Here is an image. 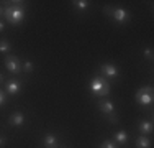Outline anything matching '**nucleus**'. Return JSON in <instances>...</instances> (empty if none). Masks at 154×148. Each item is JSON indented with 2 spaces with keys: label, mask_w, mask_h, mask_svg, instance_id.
I'll return each mask as SVG.
<instances>
[{
  "label": "nucleus",
  "mask_w": 154,
  "mask_h": 148,
  "mask_svg": "<svg viewBox=\"0 0 154 148\" xmlns=\"http://www.w3.org/2000/svg\"><path fill=\"white\" fill-rule=\"evenodd\" d=\"M23 2H13V3H8V5L5 7V10H3V15H5L7 21H8L10 25H18L23 21L25 18V7L21 5Z\"/></svg>",
  "instance_id": "1"
},
{
  "label": "nucleus",
  "mask_w": 154,
  "mask_h": 148,
  "mask_svg": "<svg viewBox=\"0 0 154 148\" xmlns=\"http://www.w3.org/2000/svg\"><path fill=\"white\" fill-rule=\"evenodd\" d=\"M90 91L94 92V94L97 95H102V97H107V95L110 94V82L107 79H105L103 76H95L92 81H90Z\"/></svg>",
  "instance_id": "2"
},
{
  "label": "nucleus",
  "mask_w": 154,
  "mask_h": 148,
  "mask_svg": "<svg viewBox=\"0 0 154 148\" xmlns=\"http://www.w3.org/2000/svg\"><path fill=\"white\" fill-rule=\"evenodd\" d=\"M105 13H108L116 23H126V21L131 18V15L125 8H112V7H107V8H105Z\"/></svg>",
  "instance_id": "3"
},
{
  "label": "nucleus",
  "mask_w": 154,
  "mask_h": 148,
  "mask_svg": "<svg viewBox=\"0 0 154 148\" xmlns=\"http://www.w3.org/2000/svg\"><path fill=\"white\" fill-rule=\"evenodd\" d=\"M136 101L141 105H151L152 104V87L151 86H146L141 87L136 92Z\"/></svg>",
  "instance_id": "4"
},
{
  "label": "nucleus",
  "mask_w": 154,
  "mask_h": 148,
  "mask_svg": "<svg viewBox=\"0 0 154 148\" xmlns=\"http://www.w3.org/2000/svg\"><path fill=\"white\" fill-rule=\"evenodd\" d=\"M5 66H7V69H8L10 72H13V74H18L21 71L20 61H18L17 56H7L5 58Z\"/></svg>",
  "instance_id": "5"
},
{
  "label": "nucleus",
  "mask_w": 154,
  "mask_h": 148,
  "mask_svg": "<svg viewBox=\"0 0 154 148\" xmlns=\"http://www.w3.org/2000/svg\"><path fill=\"white\" fill-rule=\"evenodd\" d=\"M102 69V74H103V77H116L120 74V69L116 68L115 64H112V63H107V64H102L100 66Z\"/></svg>",
  "instance_id": "6"
},
{
  "label": "nucleus",
  "mask_w": 154,
  "mask_h": 148,
  "mask_svg": "<svg viewBox=\"0 0 154 148\" xmlns=\"http://www.w3.org/2000/svg\"><path fill=\"white\" fill-rule=\"evenodd\" d=\"M98 107H100V110L105 115H110V114L115 112V105H113V102L108 101V99H100V101H98Z\"/></svg>",
  "instance_id": "7"
},
{
  "label": "nucleus",
  "mask_w": 154,
  "mask_h": 148,
  "mask_svg": "<svg viewBox=\"0 0 154 148\" xmlns=\"http://www.w3.org/2000/svg\"><path fill=\"white\" fill-rule=\"evenodd\" d=\"M10 125H13V127H21V125H25V114L15 112L10 117Z\"/></svg>",
  "instance_id": "8"
},
{
  "label": "nucleus",
  "mask_w": 154,
  "mask_h": 148,
  "mask_svg": "<svg viewBox=\"0 0 154 148\" xmlns=\"http://www.w3.org/2000/svg\"><path fill=\"white\" fill-rule=\"evenodd\" d=\"M7 92L10 95H17L20 92V81H7Z\"/></svg>",
  "instance_id": "9"
},
{
  "label": "nucleus",
  "mask_w": 154,
  "mask_h": 148,
  "mask_svg": "<svg viewBox=\"0 0 154 148\" xmlns=\"http://www.w3.org/2000/svg\"><path fill=\"white\" fill-rule=\"evenodd\" d=\"M43 143H45V148H57V138H56V135H53V133H46Z\"/></svg>",
  "instance_id": "10"
},
{
  "label": "nucleus",
  "mask_w": 154,
  "mask_h": 148,
  "mask_svg": "<svg viewBox=\"0 0 154 148\" xmlns=\"http://www.w3.org/2000/svg\"><path fill=\"white\" fill-rule=\"evenodd\" d=\"M138 128H139V132H141V135H149V133L152 132V122L151 120H143V122H139Z\"/></svg>",
  "instance_id": "11"
},
{
  "label": "nucleus",
  "mask_w": 154,
  "mask_h": 148,
  "mask_svg": "<svg viewBox=\"0 0 154 148\" xmlns=\"http://www.w3.org/2000/svg\"><path fill=\"white\" fill-rule=\"evenodd\" d=\"M126 140H128V133L125 132V130L116 132L115 137H113V142H115L116 145H123V143H126Z\"/></svg>",
  "instance_id": "12"
},
{
  "label": "nucleus",
  "mask_w": 154,
  "mask_h": 148,
  "mask_svg": "<svg viewBox=\"0 0 154 148\" xmlns=\"http://www.w3.org/2000/svg\"><path fill=\"white\" fill-rule=\"evenodd\" d=\"M136 148H151V142H149L148 135H139L136 140Z\"/></svg>",
  "instance_id": "13"
},
{
  "label": "nucleus",
  "mask_w": 154,
  "mask_h": 148,
  "mask_svg": "<svg viewBox=\"0 0 154 148\" xmlns=\"http://www.w3.org/2000/svg\"><path fill=\"white\" fill-rule=\"evenodd\" d=\"M74 3V8L75 10H85V8H89V2L87 0H75V2H72Z\"/></svg>",
  "instance_id": "14"
},
{
  "label": "nucleus",
  "mask_w": 154,
  "mask_h": 148,
  "mask_svg": "<svg viewBox=\"0 0 154 148\" xmlns=\"http://www.w3.org/2000/svg\"><path fill=\"white\" fill-rule=\"evenodd\" d=\"M0 53H10V43L7 40H0Z\"/></svg>",
  "instance_id": "15"
},
{
  "label": "nucleus",
  "mask_w": 154,
  "mask_h": 148,
  "mask_svg": "<svg viewBox=\"0 0 154 148\" xmlns=\"http://www.w3.org/2000/svg\"><path fill=\"white\" fill-rule=\"evenodd\" d=\"M100 148H118V145H116L113 140H105V142H102Z\"/></svg>",
  "instance_id": "16"
},
{
  "label": "nucleus",
  "mask_w": 154,
  "mask_h": 148,
  "mask_svg": "<svg viewBox=\"0 0 154 148\" xmlns=\"http://www.w3.org/2000/svg\"><path fill=\"white\" fill-rule=\"evenodd\" d=\"M23 69H25L26 72H31V71H33V63H31V61H26V63L23 64Z\"/></svg>",
  "instance_id": "17"
},
{
  "label": "nucleus",
  "mask_w": 154,
  "mask_h": 148,
  "mask_svg": "<svg viewBox=\"0 0 154 148\" xmlns=\"http://www.w3.org/2000/svg\"><path fill=\"white\" fill-rule=\"evenodd\" d=\"M143 54H144L148 59H151V58H152V50H151V48H146V50L143 51Z\"/></svg>",
  "instance_id": "18"
},
{
  "label": "nucleus",
  "mask_w": 154,
  "mask_h": 148,
  "mask_svg": "<svg viewBox=\"0 0 154 148\" xmlns=\"http://www.w3.org/2000/svg\"><path fill=\"white\" fill-rule=\"evenodd\" d=\"M107 117H108V120L112 122V124H115V122L118 120V115H116L115 112H113V114H110V115H107Z\"/></svg>",
  "instance_id": "19"
},
{
  "label": "nucleus",
  "mask_w": 154,
  "mask_h": 148,
  "mask_svg": "<svg viewBox=\"0 0 154 148\" xmlns=\"http://www.w3.org/2000/svg\"><path fill=\"white\" fill-rule=\"evenodd\" d=\"M5 102H7V95L3 94V91H0V105H3Z\"/></svg>",
  "instance_id": "20"
},
{
  "label": "nucleus",
  "mask_w": 154,
  "mask_h": 148,
  "mask_svg": "<svg viewBox=\"0 0 154 148\" xmlns=\"http://www.w3.org/2000/svg\"><path fill=\"white\" fill-rule=\"evenodd\" d=\"M5 145V137H0V146Z\"/></svg>",
  "instance_id": "21"
},
{
  "label": "nucleus",
  "mask_w": 154,
  "mask_h": 148,
  "mask_svg": "<svg viewBox=\"0 0 154 148\" xmlns=\"http://www.w3.org/2000/svg\"><path fill=\"white\" fill-rule=\"evenodd\" d=\"M3 28H5V25H3V21H0V31H3Z\"/></svg>",
  "instance_id": "22"
},
{
  "label": "nucleus",
  "mask_w": 154,
  "mask_h": 148,
  "mask_svg": "<svg viewBox=\"0 0 154 148\" xmlns=\"http://www.w3.org/2000/svg\"><path fill=\"white\" fill-rule=\"evenodd\" d=\"M2 81H3V74L0 72V82H2Z\"/></svg>",
  "instance_id": "23"
},
{
  "label": "nucleus",
  "mask_w": 154,
  "mask_h": 148,
  "mask_svg": "<svg viewBox=\"0 0 154 148\" xmlns=\"http://www.w3.org/2000/svg\"><path fill=\"white\" fill-rule=\"evenodd\" d=\"M3 13V8H2V7H0V15H2Z\"/></svg>",
  "instance_id": "24"
}]
</instances>
